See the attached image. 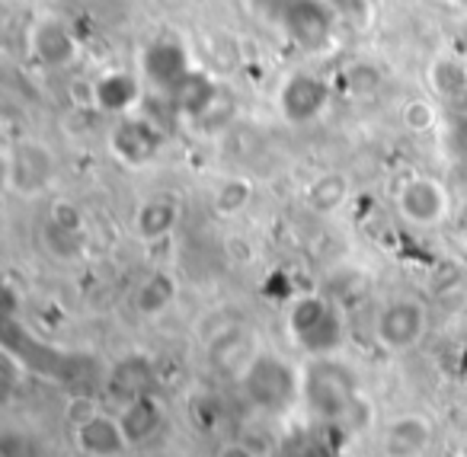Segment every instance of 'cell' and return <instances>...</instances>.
Here are the masks:
<instances>
[{"instance_id":"obj_1","label":"cell","mask_w":467,"mask_h":457,"mask_svg":"<svg viewBox=\"0 0 467 457\" xmlns=\"http://www.w3.org/2000/svg\"><path fill=\"white\" fill-rule=\"evenodd\" d=\"M362 397L365 393L352 368L337 361L333 355L311 358V365L301 371V400L324 422L346 425V419L362 403Z\"/></svg>"},{"instance_id":"obj_2","label":"cell","mask_w":467,"mask_h":457,"mask_svg":"<svg viewBox=\"0 0 467 457\" xmlns=\"http://www.w3.org/2000/svg\"><path fill=\"white\" fill-rule=\"evenodd\" d=\"M288 336L292 342L307 352L311 358L337 355V348L346 342V320L339 307L324 295H301L288 307Z\"/></svg>"},{"instance_id":"obj_3","label":"cell","mask_w":467,"mask_h":457,"mask_svg":"<svg viewBox=\"0 0 467 457\" xmlns=\"http://www.w3.org/2000/svg\"><path fill=\"white\" fill-rule=\"evenodd\" d=\"M241 387L260 412H285L295 400H301V374L273 352H256L241 374Z\"/></svg>"},{"instance_id":"obj_4","label":"cell","mask_w":467,"mask_h":457,"mask_svg":"<svg viewBox=\"0 0 467 457\" xmlns=\"http://www.w3.org/2000/svg\"><path fill=\"white\" fill-rule=\"evenodd\" d=\"M273 16L305 52H320L333 42V10L324 0H275Z\"/></svg>"},{"instance_id":"obj_5","label":"cell","mask_w":467,"mask_h":457,"mask_svg":"<svg viewBox=\"0 0 467 457\" xmlns=\"http://www.w3.org/2000/svg\"><path fill=\"white\" fill-rule=\"evenodd\" d=\"M429 329V310L416 297H394L375 317V339L388 352H410Z\"/></svg>"},{"instance_id":"obj_6","label":"cell","mask_w":467,"mask_h":457,"mask_svg":"<svg viewBox=\"0 0 467 457\" xmlns=\"http://www.w3.org/2000/svg\"><path fill=\"white\" fill-rule=\"evenodd\" d=\"M4 180L10 192H20L26 199L42 195L55 180V154L42 141L14 144L4 157Z\"/></svg>"},{"instance_id":"obj_7","label":"cell","mask_w":467,"mask_h":457,"mask_svg":"<svg viewBox=\"0 0 467 457\" xmlns=\"http://www.w3.org/2000/svg\"><path fill=\"white\" fill-rule=\"evenodd\" d=\"M448 208H451L448 189L435 176H410L397 192V212L410 227L422 231L439 227L448 218Z\"/></svg>"},{"instance_id":"obj_8","label":"cell","mask_w":467,"mask_h":457,"mask_svg":"<svg viewBox=\"0 0 467 457\" xmlns=\"http://www.w3.org/2000/svg\"><path fill=\"white\" fill-rule=\"evenodd\" d=\"M330 97H333V87L327 84L320 74L295 71V74H288L279 87V112H282V119L292 125L314 122V119L327 109Z\"/></svg>"},{"instance_id":"obj_9","label":"cell","mask_w":467,"mask_h":457,"mask_svg":"<svg viewBox=\"0 0 467 457\" xmlns=\"http://www.w3.org/2000/svg\"><path fill=\"white\" fill-rule=\"evenodd\" d=\"M163 148V131L150 119L122 116L109 131V151L125 167H148Z\"/></svg>"},{"instance_id":"obj_10","label":"cell","mask_w":467,"mask_h":457,"mask_svg":"<svg viewBox=\"0 0 467 457\" xmlns=\"http://www.w3.org/2000/svg\"><path fill=\"white\" fill-rule=\"evenodd\" d=\"M189 71H192V61H189L186 46L180 39H170V36L154 39L141 55V78L161 93L173 90Z\"/></svg>"},{"instance_id":"obj_11","label":"cell","mask_w":467,"mask_h":457,"mask_svg":"<svg viewBox=\"0 0 467 457\" xmlns=\"http://www.w3.org/2000/svg\"><path fill=\"white\" fill-rule=\"evenodd\" d=\"M74 435V448L84 457H122L131 448L129 435H125L119 416L97 410L93 416H87L84 422L71 425Z\"/></svg>"},{"instance_id":"obj_12","label":"cell","mask_w":467,"mask_h":457,"mask_svg":"<svg viewBox=\"0 0 467 457\" xmlns=\"http://www.w3.org/2000/svg\"><path fill=\"white\" fill-rule=\"evenodd\" d=\"M435 441V425L422 412L394 416L381 431V457H422Z\"/></svg>"},{"instance_id":"obj_13","label":"cell","mask_w":467,"mask_h":457,"mask_svg":"<svg viewBox=\"0 0 467 457\" xmlns=\"http://www.w3.org/2000/svg\"><path fill=\"white\" fill-rule=\"evenodd\" d=\"M80 46H78V36L67 23L55 20V16H46L39 20L33 29H29V55L39 61L42 68H67L74 58H78Z\"/></svg>"},{"instance_id":"obj_14","label":"cell","mask_w":467,"mask_h":457,"mask_svg":"<svg viewBox=\"0 0 467 457\" xmlns=\"http://www.w3.org/2000/svg\"><path fill=\"white\" fill-rule=\"evenodd\" d=\"M167 97H170V103H173L176 116H182L189 125H192V122H199V119L205 116L214 103H218L221 90H218V84H214L212 74L202 71V68H192V71H189L186 78H182L180 84L167 93Z\"/></svg>"},{"instance_id":"obj_15","label":"cell","mask_w":467,"mask_h":457,"mask_svg":"<svg viewBox=\"0 0 467 457\" xmlns=\"http://www.w3.org/2000/svg\"><path fill=\"white\" fill-rule=\"evenodd\" d=\"M84 244V212L74 202H55L46 218V246L61 259H71Z\"/></svg>"},{"instance_id":"obj_16","label":"cell","mask_w":467,"mask_h":457,"mask_svg":"<svg viewBox=\"0 0 467 457\" xmlns=\"http://www.w3.org/2000/svg\"><path fill=\"white\" fill-rule=\"evenodd\" d=\"M93 106L109 116H129L141 103V80L129 71H109L93 80Z\"/></svg>"},{"instance_id":"obj_17","label":"cell","mask_w":467,"mask_h":457,"mask_svg":"<svg viewBox=\"0 0 467 457\" xmlns=\"http://www.w3.org/2000/svg\"><path fill=\"white\" fill-rule=\"evenodd\" d=\"M180 202L173 195H150L148 202H141V208L135 212V231L141 240L154 244L173 234V227L180 224Z\"/></svg>"},{"instance_id":"obj_18","label":"cell","mask_w":467,"mask_h":457,"mask_svg":"<svg viewBox=\"0 0 467 457\" xmlns=\"http://www.w3.org/2000/svg\"><path fill=\"white\" fill-rule=\"evenodd\" d=\"M429 90L439 99H458L467 93V55L441 52L426 68Z\"/></svg>"},{"instance_id":"obj_19","label":"cell","mask_w":467,"mask_h":457,"mask_svg":"<svg viewBox=\"0 0 467 457\" xmlns=\"http://www.w3.org/2000/svg\"><path fill=\"white\" fill-rule=\"evenodd\" d=\"M349 176L339 173V170H327V173L314 176L311 182H307L305 189V205L311 214H320V218H327V214H337L339 208L346 205V199H349Z\"/></svg>"},{"instance_id":"obj_20","label":"cell","mask_w":467,"mask_h":457,"mask_svg":"<svg viewBox=\"0 0 467 457\" xmlns=\"http://www.w3.org/2000/svg\"><path fill=\"white\" fill-rule=\"evenodd\" d=\"M119 422H122L125 435H129L131 444H144L148 438H154L163 425V406L157 403L150 393H141L131 403L122 406L119 412Z\"/></svg>"},{"instance_id":"obj_21","label":"cell","mask_w":467,"mask_h":457,"mask_svg":"<svg viewBox=\"0 0 467 457\" xmlns=\"http://www.w3.org/2000/svg\"><path fill=\"white\" fill-rule=\"evenodd\" d=\"M176 301V278L170 272H154L135 291V307L144 317H157Z\"/></svg>"},{"instance_id":"obj_22","label":"cell","mask_w":467,"mask_h":457,"mask_svg":"<svg viewBox=\"0 0 467 457\" xmlns=\"http://www.w3.org/2000/svg\"><path fill=\"white\" fill-rule=\"evenodd\" d=\"M148 387H150V365L144 358L122 361V365L116 368V374H112V393L122 397L125 403H131L135 397L148 393Z\"/></svg>"},{"instance_id":"obj_23","label":"cell","mask_w":467,"mask_h":457,"mask_svg":"<svg viewBox=\"0 0 467 457\" xmlns=\"http://www.w3.org/2000/svg\"><path fill=\"white\" fill-rule=\"evenodd\" d=\"M250 202H254V182L247 176H227L218 186V192H214V212L224 214V218H234L244 208H250Z\"/></svg>"},{"instance_id":"obj_24","label":"cell","mask_w":467,"mask_h":457,"mask_svg":"<svg viewBox=\"0 0 467 457\" xmlns=\"http://www.w3.org/2000/svg\"><path fill=\"white\" fill-rule=\"evenodd\" d=\"M400 122L413 135H429L439 125V106L432 99H410L400 109Z\"/></svg>"},{"instance_id":"obj_25","label":"cell","mask_w":467,"mask_h":457,"mask_svg":"<svg viewBox=\"0 0 467 457\" xmlns=\"http://www.w3.org/2000/svg\"><path fill=\"white\" fill-rule=\"evenodd\" d=\"M214 457H260L254 448H250L247 441H241V438H234V441H224L218 448V454Z\"/></svg>"},{"instance_id":"obj_26","label":"cell","mask_w":467,"mask_h":457,"mask_svg":"<svg viewBox=\"0 0 467 457\" xmlns=\"http://www.w3.org/2000/svg\"><path fill=\"white\" fill-rule=\"evenodd\" d=\"M458 224H461V227H464V231H467V205L461 208V214H458Z\"/></svg>"},{"instance_id":"obj_27","label":"cell","mask_w":467,"mask_h":457,"mask_svg":"<svg viewBox=\"0 0 467 457\" xmlns=\"http://www.w3.org/2000/svg\"><path fill=\"white\" fill-rule=\"evenodd\" d=\"M441 457H464V451H448V454H441Z\"/></svg>"},{"instance_id":"obj_28","label":"cell","mask_w":467,"mask_h":457,"mask_svg":"<svg viewBox=\"0 0 467 457\" xmlns=\"http://www.w3.org/2000/svg\"><path fill=\"white\" fill-rule=\"evenodd\" d=\"M461 4H467V0H461Z\"/></svg>"},{"instance_id":"obj_29","label":"cell","mask_w":467,"mask_h":457,"mask_svg":"<svg viewBox=\"0 0 467 457\" xmlns=\"http://www.w3.org/2000/svg\"><path fill=\"white\" fill-rule=\"evenodd\" d=\"M464 55H467V52H464Z\"/></svg>"}]
</instances>
